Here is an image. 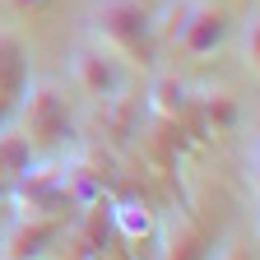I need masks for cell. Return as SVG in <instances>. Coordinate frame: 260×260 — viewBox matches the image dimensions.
<instances>
[{"mask_svg":"<svg viewBox=\"0 0 260 260\" xmlns=\"http://www.w3.org/2000/svg\"><path fill=\"white\" fill-rule=\"evenodd\" d=\"M14 116H19V130L32 140V149L38 144H60L70 135V107H65L56 84H28Z\"/></svg>","mask_w":260,"mask_h":260,"instance_id":"cell-2","label":"cell"},{"mask_svg":"<svg viewBox=\"0 0 260 260\" xmlns=\"http://www.w3.org/2000/svg\"><path fill=\"white\" fill-rule=\"evenodd\" d=\"M32 84V65H28V47L19 32L0 28V93L5 98H23V88Z\"/></svg>","mask_w":260,"mask_h":260,"instance_id":"cell-8","label":"cell"},{"mask_svg":"<svg viewBox=\"0 0 260 260\" xmlns=\"http://www.w3.org/2000/svg\"><path fill=\"white\" fill-rule=\"evenodd\" d=\"M186 112V88L177 79H158L153 84V116L158 121H177Z\"/></svg>","mask_w":260,"mask_h":260,"instance_id":"cell-13","label":"cell"},{"mask_svg":"<svg viewBox=\"0 0 260 260\" xmlns=\"http://www.w3.org/2000/svg\"><path fill=\"white\" fill-rule=\"evenodd\" d=\"M158 260H209V237L195 228L190 218H168L158 228Z\"/></svg>","mask_w":260,"mask_h":260,"instance_id":"cell-7","label":"cell"},{"mask_svg":"<svg viewBox=\"0 0 260 260\" xmlns=\"http://www.w3.org/2000/svg\"><path fill=\"white\" fill-rule=\"evenodd\" d=\"M186 10H190V0H168V5L153 14V42L158 47H177L181 23H186Z\"/></svg>","mask_w":260,"mask_h":260,"instance_id":"cell-12","label":"cell"},{"mask_svg":"<svg viewBox=\"0 0 260 260\" xmlns=\"http://www.w3.org/2000/svg\"><path fill=\"white\" fill-rule=\"evenodd\" d=\"M32 158H38V149H32V140L23 135L19 125L0 130V177H5V181H19L32 168Z\"/></svg>","mask_w":260,"mask_h":260,"instance_id":"cell-10","label":"cell"},{"mask_svg":"<svg viewBox=\"0 0 260 260\" xmlns=\"http://www.w3.org/2000/svg\"><path fill=\"white\" fill-rule=\"evenodd\" d=\"M214 260H255V251H251V242H246V237H228V246H223Z\"/></svg>","mask_w":260,"mask_h":260,"instance_id":"cell-16","label":"cell"},{"mask_svg":"<svg viewBox=\"0 0 260 260\" xmlns=\"http://www.w3.org/2000/svg\"><path fill=\"white\" fill-rule=\"evenodd\" d=\"M0 5H10V0H0Z\"/></svg>","mask_w":260,"mask_h":260,"instance_id":"cell-19","label":"cell"},{"mask_svg":"<svg viewBox=\"0 0 260 260\" xmlns=\"http://www.w3.org/2000/svg\"><path fill=\"white\" fill-rule=\"evenodd\" d=\"M70 79H75V88H79L84 98L107 103V98H116V93L125 88V65H121V56H116L112 47L84 42V47H75V56H70Z\"/></svg>","mask_w":260,"mask_h":260,"instance_id":"cell-3","label":"cell"},{"mask_svg":"<svg viewBox=\"0 0 260 260\" xmlns=\"http://www.w3.org/2000/svg\"><path fill=\"white\" fill-rule=\"evenodd\" d=\"M10 5H19V10H38V5H47V0H10Z\"/></svg>","mask_w":260,"mask_h":260,"instance_id":"cell-18","label":"cell"},{"mask_svg":"<svg viewBox=\"0 0 260 260\" xmlns=\"http://www.w3.org/2000/svg\"><path fill=\"white\" fill-rule=\"evenodd\" d=\"M65 233V218H51V214H19L5 233H0V255L5 260H42L56 237Z\"/></svg>","mask_w":260,"mask_h":260,"instance_id":"cell-4","label":"cell"},{"mask_svg":"<svg viewBox=\"0 0 260 260\" xmlns=\"http://www.w3.org/2000/svg\"><path fill=\"white\" fill-rule=\"evenodd\" d=\"M14 107H19L14 98H5V93H0V130H5V125L14 121Z\"/></svg>","mask_w":260,"mask_h":260,"instance_id":"cell-17","label":"cell"},{"mask_svg":"<svg viewBox=\"0 0 260 260\" xmlns=\"http://www.w3.org/2000/svg\"><path fill=\"white\" fill-rule=\"evenodd\" d=\"M242 56L255 65L260 60V23H255V14L246 19V28H242Z\"/></svg>","mask_w":260,"mask_h":260,"instance_id":"cell-15","label":"cell"},{"mask_svg":"<svg viewBox=\"0 0 260 260\" xmlns=\"http://www.w3.org/2000/svg\"><path fill=\"white\" fill-rule=\"evenodd\" d=\"M88 28L98 32V42L112 47L125 60L149 65L158 42H153V14L144 0H88Z\"/></svg>","mask_w":260,"mask_h":260,"instance_id":"cell-1","label":"cell"},{"mask_svg":"<svg viewBox=\"0 0 260 260\" xmlns=\"http://www.w3.org/2000/svg\"><path fill=\"white\" fill-rule=\"evenodd\" d=\"M205 116H209V125H233L237 121V103H233V93H209V103H205Z\"/></svg>","mask_w":260,"mask_h":260,"instance_id":"cell-14","label":"cell"},{"mask_svg":"<svg viewBox=\"0 0 260 260\" xmlns=\"http://www.w3.org/2000/svg\"><path fill=\"white\" fill-rule=\"evenodd\" d=\"M0 260H5V255H0Z\"/></svg>","mask_w":260,"mask_h":260,"instance_id":"cell-20","label":"cell"},{"mask_svg":"<svg viewBox=\"0 0 260 260\" xmlns=\"http://www.w3.org/2000/svg\"><path fill=\"white\" fill-rule=\"evenodd\" d=\"M112 205L107 200H93L84 205V214H79V228H75V246H79V255H103L107 251V242H112Z\"/></svg>","mask_w":260,"mask_h":260,"instance_id":"cell-9","label":"cell"},{"mask_svg":"<svg viewBox=\"0 0 260 260\" xmlns=\"http://www.w3.org/2000/svg\"><path fill=\"white\" fill-rule=\"evenodd\" d=\"M112 228H116V233L125 237V242H149L153 233H158V223H153V214L149 209H140V205H116L112 209Z\"/></svg>","mask_w":260,"mask_h":260,"instance_id":"cell-11","label":"cell"},{"mask_svg":"<svg viewBox=\"0 0 260 260\" xmlns=\"http://www.w3.org/2000/svg\"><path fill=\"white\" fill-rule=\"evenodd\" d=\"M10 200L23 205V214H51V218H65V209H75L70 190L60 181V168H28L14 181Z\"/></svg>","mask_w":260,"mask_h":260,"instance_id":"cell-6","label":"cell"},{"mask_svg":"<svg viewBox=\"0 0 260 260\" xmlns=\"http://www.w3.org/2000/svg\"><path fill=\"white\" fill-rule=\"evenodd\" d=\"M228 32H233V19H228L223 5H214V0H190L181 38H177V51H186V56H214L228 42Z\"/></svg>","mask_w":260,"mask_h":260,"instance_id":"cell-5","label":"cell"}]
</instances>
